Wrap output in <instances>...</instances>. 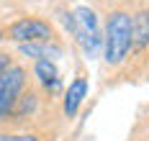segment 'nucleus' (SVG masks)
I'll return each instance as SVG.
<instances>
[{"mask_svg":"<svg viewBox=\"0 0 149 141\" xmlns=\"http://www.w3.org/2000/svg\"><path fill=\"white\" fill-rule=\"evenodd\" d=\"M88 77L85 75H77V77L70 82V87L64 90V97H62V113H64V118H74L80 108H82V103H85V97H88Z\"/></svg>","mask_w":149,"mask_h":141,"instance_id":"6e6552de","label":"nucleus"},{"mask_svg":"<svg viewBox=\"0 0 149 141\" xmlns=\"http://www.w3.org/2000/svg\"><path fill=\"white\" fill-rule=\"evenodd\" d=\"M64 26L72 33L74 44L80 46L85 59H95L103 54V28L98 13L90 5H77L74 10L64 13Z\"/></svg>","mask_w":149,"mask_h":141,"instance_id":"f03ea898","label":"nucleus"},{"mask_svg":"<svg viewBox=\"0 0 149 141\" xmlns=\"http://www.w3.org/2000/svg\"><path fill=\"white\" fill-rule=\"evenodd\" d=\"M41 100H44V95L39 93V87L29 85L21 93V97H18V103H15L13 113H10V121H8L5 128H29V123L41 110Z\"/></svg>","mask_w":149,"mask_h":141,"instance_id":"423d86ee","label":"nucleus"},{"mask_svg":"<svg viewBox=\"0 0 149 141\" xmlns=\"http://www.w3.org/2000/svg\"><path fill=\"white\" fill-rule=\"evenodd\" d=\"M131 18L129 8H111L103 26V62L111 72H118L131 57Z\"/></svg>","mask_w":149,"mask_h":141,"instance_id":"f257e3e1","label":"nucleus"},{"mask_svg":"<svg viewBox=\"0 0 149 141\" xmlns=\"http://www.w3.org/2000/svg\"><path fill=\"white\" fill-rule=\"evenodd\" d=\"M26 87H29V69L23 64H10L0 75V128L8 126L10 113Z\"/></svg>","mask_w":149,"mask_h":141,"instance_id":"7ed1b4c3","label":"nucleus"},{"mask_svg":"<svg viewBox=\"0 0 149 141\" xmlns=\"http://www.w3.org/2000/svg\"><path fill=\"white\" fill-rule=\"evenodd\" d=\"M149 59V8H136L131 18V57L129 64H144Z\"/></svg>","mask_w":149,"mask_h":141,"instance_id":"39448f33","label":"nucleus"},{"mask_svg":"<svg viewBox=\"0 0 149 141\" xmlns=\"http://www.w3.org/2000/svg\"><path fill=\"white\" fill-rule=\"evenodd\" d=\"M3 33L8 41H15V44H36V41H54L57 39L54 26L46 18H39V16L15 18L13 23H8L3 28Z\"/></svg>","mask_w":149,"mask_h":141,"instance_id":"20e7f679","label":"nucleus"},{"mask_svg":"<svg viewBox=\"0 0 149 141\" xmlns=\"http://www.w3.org/2000/svg\"><path fill=\"white\" fill-rule=\"evenodd\" d=\"M18 51L23 54V57H29L33 62H39V59H59L62 54H64V46L59 44V39H54V41H36V44H18Z\"/></svg>","mask_w":149,"mask_h":141,"instance_id":"1a4fd4ad","label":"nucleus"},{"mask_svg":"<svg viewBox=\"0 0 149 141\" xmlns=\"http://www.w3.org/2000/svg\"><path fill=\"white\" fill-rule=\"evenodd\" d=\"M33 79H36V87H39V93L44 95V97H57L62 90V75H59V67L57 62H52V59H39V62H33Z\"/></svg>","mask_w":149,"mask_h":141,"instance_id":"0eeeda50","label":"nucleus"},{"mask_svg":"<svg viewBox=\"0 0 149 141\" xmlns=\"http://www.w3.org/2000/svg\"><path fill=\"white\" fill-rule=\"evenodd\" d=\"M0 141H44V136L31 128H0Z\"/></svg>","mask_w":149,"mask_h":141,"instance_id":"9d476101","label":"nucleus"},{"mask_svg":"<svg viewBox=\"0 0 149 141\" xmlns=\"http://www.w3.org/2000/svg\"><path fill=\"white\" fill-rule=\"evenodd\" d=\"M10 64H15V62H13V54H10L8 49H0V75H3Z\"/></svg>","mask_w":149,"mask_h":141,"instance_id":"9b49d317","label":"nucleus"},{"mask_svg":"<svg viewBox=\"0 0 149 141\" xmlns=\"http://www.w3.org/2000/svg\"><path fill=\"white\" fill-rule=\"evenodd\" d=\"M3 39H5V33H3V31H0V41H3Z\"/></svg>","mask_w":149,"mask_h":141,"instance_id":"f8f14e48","label":"nucleus"}]
</instances>
